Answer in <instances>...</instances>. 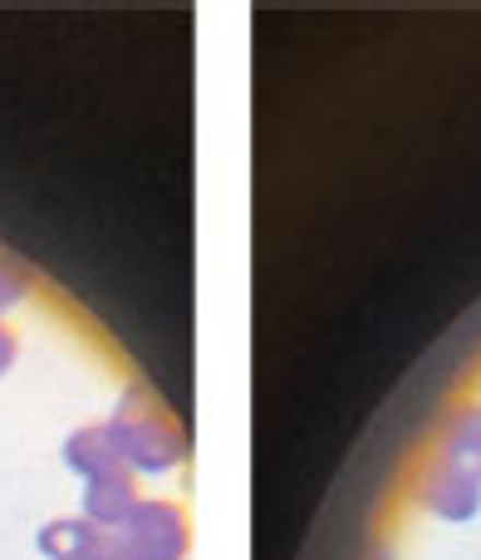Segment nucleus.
Returning <instances> with one entry per match:
<instances>
[{
  "instance_id": "3",
  "label": "nucleus",
  "mask_w": 481,
  "mask_h": 560,
  "mask_svg": "<svg viewBox=\"0 0 481 560\" xmlns=\"http://www.w3.org/2000/svg\"><path fill=\"white\" fill-rule=\"evenodd\" d=\"M133 506H138V497H133V477H128V467H114V472H104V477H89L84 516L94 526H124Z\"/></svg>"
},
{
  "instance_id": "5",
  "label": "nucleus",
  "mask_w": 481,
  "mask_h": 560,
  "mask_svg": "<svg viewBox=\"0 0 481 560\" xmlns=\"http://www.w3.org/2000/svg\"><path fill=\"white\" fill-rule=\"evenodd\" d=\"M64 457H69V467L84 477H104V472H114V467H124V447H118L114 428H84V433H74Z\"/></svg>"
},
{
  "instance_id": "2",
  "label": "nucleus",
  "mask_w": 481,
  "mask_h": 560,
  "mask_svg": "<svg viewBox=\"0 0 481 560\" xmlns=\"http://www.w3.org/2000/svg\"><path fill=\"white\" fill-rule=\"evenodd\" d=\"M118 447H124V457L133 467H167V463H177V453H183V447H177V438L167 433V423L157 413H148V418H138L133 408H128V413H118Z\"/></svg>"
},
{
  "instance_id": "8",
  "label": "nucleus",
  "mask_w": 481,
  "mask_h": 560,
  "mask_svg": "<svg viewBox=\"0 0 481 560\" xmlns=\"http://www.w3.org/2000/svg\"><path fill=\"white\" fill-rule=\"evenodd\" d=\"M10 359H15V339L5 335V329H0V374H5V364Z\"/></svg>"
},
{
  "instance_id": "7",
  "label": "nucleus",
  "mask_w": 481,
  "mask_h": 560,
  "mask_svg": "<svg viewBox=\"0 0 481 560\" xmlns=\"http://www.w3.org/2000/svg\"><path fill=\"white\" fill-rule=\"evenodd\" d=\"M447 443H453L457 457H481V408H462V413H457Z\"/></svg>"
},
{
  "instance_id": "6",
  "label": "nucleus",
  "mask_w": 481,
  "mask_h": 560,
  "mask_svg": "<svg viewBox=\"0 0 481 560\" xmlns=\"http://www.w3.org/2000/svg\"><path fill=\"white\" fill-rule=\"evenodd\" d=\"M98 532L104 526H94V522H55L39 532V551L49 560H89L98 546Z\"/></svg>"
},
{
  "instance_id": "4",
  "label": "nucleus",
  "mask_w": 481,
  "mask_h": 560,
  "mask_svg": "<svg viewBox=\"0 0 481 560\" xmlns=\"http://www.w3.org/2000/svg\"><path fill=\"white\" fill-rule=\"evenodd\" d=\"M427 506L447 522H467V516L481 506V482L477 472H462V467H437V477L427 482Z\"/></svg>"
},
{
  "instance_id": "1",
  "label": "nucleus",
  "mask_w": 481,
  "mask_h": 560,
  "mask_svg": "<svg viewBox=\"0 0 481 560\" xmlns=\"http://www.w3.org/2000/svg\"><path fill=\"white\" fill-rule=\"evenodd\" d=\"M128 560H183L187 551V526L173 506L163 502H138L128 512V522L118 526Z\"/></svg>"
}]
</instances>
